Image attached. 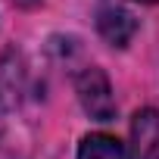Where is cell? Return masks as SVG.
<instances>
[{"label":"cell","mask_w":159,"mask_h":159,"mask_svg":"<svg viewBox=\"0 0 159 159\" xmlns=\"http://www.w3.org/2000/svg\"><path fill=\"white\" fill-rule=\"evenodd\" d=\"M78 100H81L84 112L97 122H109L116 116V100H112L109 78L94 66L78 75Z\"/></svg>","instance_id":"obj_1"},{"label":"cell","mask_w":159,"mask_h":159,"mask_svg":"<svg viewBox=\"0 0 159 159\" xmlns=\"http://www.w3.org/2000/svg\"><path fill=\"white\" fill-rule=\"evenodd\" d=\"M97 28H100V34H103L112 47H125V44L134 38L137 22H134V16H131L128 10H122V7H116V3H106V7H100V13H97Z\"/></svg>","instance_id":"obj_2"},{"label":"cell","mask_w":159,"mask_h":159,"mask_svg":"<svg viewBox=\"0 0 159 159\" xmlns=\"http://www.w3.org/2000/svg\"><path fill=\"white\" fill-rule=\"evenodd\" d=\"M78 159H128V150L109 134H88L78 147Z\"/></svg>","instance_id":"obj_3"},{"label":"cell","mask_w":159,"mask_h":159,"mask_svg":"<svg viewBox=\"0 0 159 159\" xmlns=\"http://www.w3.org/2000/svg\"><path fill=\"white\" fill-rule=\"evenodd\" d=\"M19 91H22L19 66H16L10 56H0V112H7L10 106H16Z\"/></svg>","instance_id":"obj_4"},{"label":"cell","mask_w":159,"mask_h":159,"mask_svg":"<svg viewBox=\"0 0 159 159\" xmlns=\"http://www.w3.org/2000/svg\"><path fill=\"white\" fill-rule=\"evenodd\" d=\"M140 3H159V0H140Z\"/></svg>","instance_id":"obj_5"}]
</instances>
